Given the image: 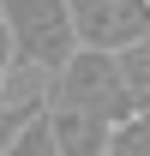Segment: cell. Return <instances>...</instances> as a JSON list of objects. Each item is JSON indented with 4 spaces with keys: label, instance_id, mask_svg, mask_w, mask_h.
<instances>
[{
    "label": "cell",
    "instance_id": "cell-4",
    "mask_svg": "<svg viewBox=\"0 0 150 156\" xmlns=\"http://www.w3.org/2000/svg\"><path fill=\"white\" fill-rule=\"evenodd\" d=\"M48 126H54L60 156H108L114 126H108L102 114H84V108H60V102H48Z\"/></svg>",
    "mask_w": 150,
    "mask_h": 156
},
{
    "label": "cell",
    "instance_id": "cell-6",
    "mask_svg": "<svg viewBox=\"0 0 150 156\" xmlns=\"http://www.w3.org/2000/svg\"><path fill=\"white\" fill-rule=\"evenodd\" d=\"M108 156H150V114H126L108 138Z\"/></svg>",
    "mask_w": 150,
    "mask_h": 156
},
{
    "label": "cell",
    "instance_id": "cell-8",
    "mask_svg": "<svg viewBox=\"0 0 150 156\" xmlns=\"http://www.w3.org/2000/svg\"><path fill=\"white\" fill-rule=\"evenodd\" d=\"M144 114H150V96H144Z\"/></svg>",
    "mask_w": 150,
    "mask_h": 156
},
{
    "label": "cell",
    "instance_id": "cell-1",
    "mask_svg": "<svg viewBox=\"0 0 150 156\" xmlns=\"http://www.w3.org/2000/svg\"><path fill=\"white\" fill-rule=\"evenodd\" d=\"M42 96L60 102V108L102 114L108 126H120L126 114H138V102H132V90H126V72H120V54H102V48H78L60 72H48Z\"/></svg>",
    "mask_w": 150,
    "mask_h": 156
},
{
    "label": "cell",
    "instance_id": "cell-2",
    "mask_svg": "<svg viewBox=\"0 0 150 156\" xmlns=\"http://www.w3.org/2000/svg\"><path fill=\"white\" fill-rule=\"evenodd\" d=\"M0 24L12 36L18 66H36L42 78L60 72L78 54V30H72V6L66 0H0Z\"/></svg>",
    "mask_w": 150,
    "mask_h": 156
},
{
    "label": "cell",
    "instance_id": "cell-7",
    "mask_svg": "<svg viewBox=\"0 0 150 156\" xmlns=\"http://www.w3.org/2000/svg\"><path fill=\"white\" fill-rule=\"evenodd\" d=\"M6 156H60V144H54V126H48V108H42V114H36V120H30V126L18 132V144H12Z\"/></svg>",
    "mask_w": 150,
    "mask_h": 156
},
{
    "label": "cell",
    "instance_id": "cell-3",
    "mask_svg": "<svg viewBox=\"0 0 150 156\" xmlns=\"http://www.w3.org/2000/svg\"><path fill=\"white\" fill-rule=\"evenodd\" d=\"M66 6H72L78 48L120 54V48L150 36V0H66Z\"/></svg>",
    "mask_w": 150,
    "mask_h": 156
},
{
    "label": "cell",
    "instance_id": "cell-5",
    "mask_svg": "<svg viewBox=\"0 0 150 156\" xmlns=\"http://www.w3.org/2000/svg\"><path fill=\"white\" fill-rule=\"evenodd\" d=\"M42 108H48V96H30V102H6V96H0V156L18 144V132L42 114Z\"/></svg>",
    "mask_w": 150,
    "mask_h": 156
}]
</instances>
